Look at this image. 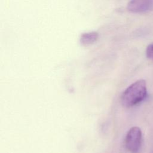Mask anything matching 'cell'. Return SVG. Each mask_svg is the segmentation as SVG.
<instances>
[{"label": "cell", "mask_w": 153, "mask_h": 153, "mask_svg": "<svg viewBox=\"0 0 153 153\" xmlns=\"http://www.w3.org/2000/svg\"><path fill=\"white\" fill-rule=\"evenodd\" d=\"M147 93L146 81L144 79H139L123 91L121 96V102L127 108L134 106L145 100Z\"/></svg>", "instance_id": "6da1fadb"}, {"label": "cell", "mask_w": 153, "mask_h": 153, "mask_svg": "<svg viewBox=\"0 0 153 153\" xmlns=\"http://www.w3.org/2000/svg\"><path fill=\"white\" fill-rule=\"evenodd\" d=\"M142 141V133L140 128L134 126L127 131L124 144L126 148L131 153H137L141 148Z\"/></svg>", "instance_id": "7a4b0ae2"}, {"label": "cell", "mask_w": 153, "mask_h": 153, "mask_svg": "<svg viewBox=\"0 0 153 153\" xmlns=\"http://www.w3.org/2000/svg\"><path fill=\"white\" fill-rule=\"evenodd\" d=\"M153 9V0H130L127 10L133 13H145Z\"/></svg>", "instance_id": "3957f363"}, {"label": "cell", "mask_w": 153, "mask_h": 153, "mask_svg": "<svg viewBox=\"0 0 153 153\" xmlns=\"http://www.w3.org/2000/svg\"><path fill=\"white\" fill-rule=\"evenodd\" d=\"M99 34L97 32H88L84 33L80 38V42L84 45H90L97 41Z\"/></svg>", "instance_id": "277c9868"}, {"label": "cell", "mask_w": 153, "mask_h": 153, "mask_svg": "<svg viewBox=\"0 0 153 153\" xmlns=\"http://www.w3.org/2000/svg\"><path fill=\"white\" fill-rule=\"evenodd\" d=\"M146 57L151 60H153V43L149 44L146 50Z\"/></svg>", "instance_id": "5b68a950"}]
</instances>
